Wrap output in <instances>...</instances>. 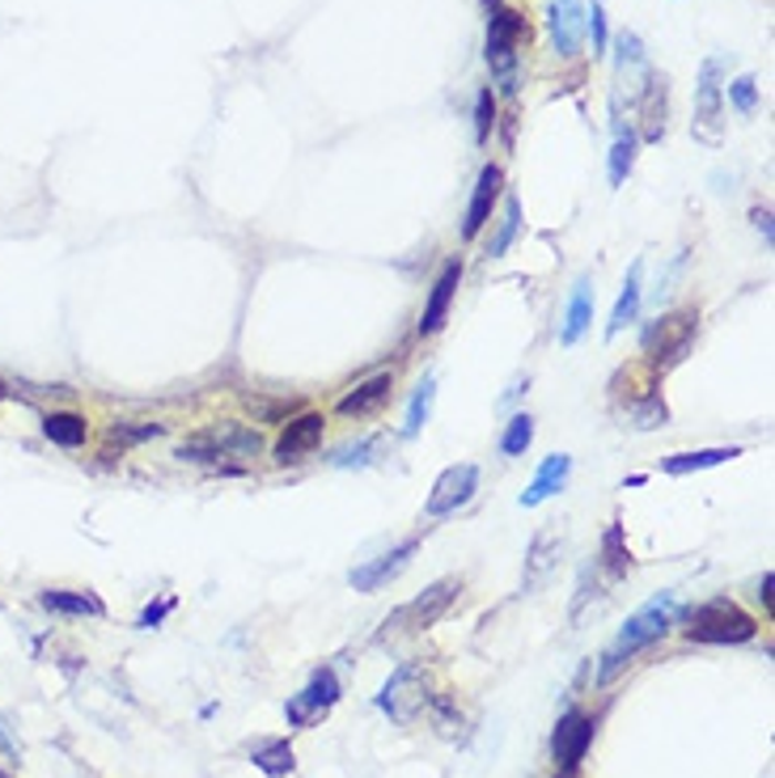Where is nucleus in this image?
I'll list each match as a JSON object with an SVG mask.
<instances>
[{
    "label": "nucleus",
    "instance_id": "f257e3e1",
    "mask_svg": "<svg viewBox=\"0 0 775 778\" xmlns=\"http://www.w3.org/2000/svg\"><path fill=\"white\" fill-rule=\"evenodd\" d=\"M674 626V592H657L653 601L644 605V610H636L628 618V626L619 631V639L606 647L602 656V668H598V682H614L619 673H623V664L640 652V647H649L657 639L665 635Z\"/></svg>",
    "mask_w": 775,
    "mask_h": 778
},
{
    "label": "nucleus",
    "instance_id": "f03ea898",
    "mask_svg": "<svg viewBox=\"0 0 775 778\" xmlns=\"http://www.w3.org/2000/svg\"><path fill=\"white\" fill-rule=\"evenodd\" d=\"M530 43V25L517 9H492L487 22V69L505 94H517V48Z\"/></svg>",
    "mask_w": 775,
    "mask_h": 778
},
{
    "label": "nucleus",
    "instance_id": "7ed1b4c3",
    "mask_svg": "<svg viewBox=\"0 0 775 778\" xmlns=\"http://www.w3.org/2000/svg\"><path fill=\"white\" fill-rule=\"evenodd\" d=\"M686 639L691 643H751L758 635V622L742 605H733L728 597H716L686 618Z\"/></svg>",
    "mask_w": 775,
    "mask_h": 778
},
{
    "label": "nucleus",
    "instance_id": "20e7f679",
    "mask_svg": "<svg viewBox=\"0 0 775 778\" xmlns=\"http://www.w3.org/2000/svg\"><path fill=\"white\" fill-rule=\"evenodd\" d=\"M264 453V436L255 427L242 424H220V427H204L187 436L178 445V457L183 461H217V457H259Z\"/></svg>",
    "mask_w": 775,
    "mask_h": 778
},
{
    "label": "nucleus",
    "instance_id": "39448f33",
    "mask_svg": "<svg viewBox=\"0 0 775 778\" xmlns=\"http://www.w3.org/2000/svg\"><path fill=\"white\" fill-rule=\"evenodd\" d=\"M695 141L716 144L725 141V81H721V60H703L700 81H695V118H691Z\"/></svg>",
    "mask_w": 775,
    "mask_h": 778
},
{
    "label": "nucleus",
    "instance_id": "423d86ee",
    "mask_svg": "<svg viewBox=\"0 0 775 778\" xmlns=\"http://www.w3.org/2000/svg\"><path fill=\"white\" fill-rule=\"evenodd\" d=\"M695 326H700V313H695V309H679V313L657 318V326L644 334V352H649V364H653L657 373L674 369L682 355L691 352Z\"/></svg>",
    "mask_w": 775,
    "mask_h": 778
},
{
    "label": "nucleus",
    "instance_id": "0eeeda50",
    "mask_svg": "<svg viewBox=\"0 0 775 778\" xmlns=\"http://www.w3.org/2000/svg\"><path fill=\"white\" fill-rule=\"evenodd\" d=\"M458 592H462V580H454V575L436 580V584H428V589L415 597L412 605H403L394 618H386V631H394V626H407V631H428V626H436V622L445 618V610L454 605V597H458Z\"/></svg>",
    "mask_w": 775,
    "mask_h": 778
},
{
    "label": "nucleus",
    "instance_id": "6e6552de",
    "mask_svg": "<svg viewBox=\"0 0 775 778\" xmlns=\"http://www.w3.org/2000/svg\"><path fill=\"white\" fill-rule=\"evenodd\" d=\"M424 703H428V694H424V668L420 664H403L378 694V707L386 710L394 724H412L424 710Z\"/></svg>",
    "mask_w": 775,
    "mask_h": 778
},
{
    "label": "nucleus",
    "instance_id": "1a4fd4ad",
    "mask_svg": "<svg viewBox=\"0 0 775 778\" xmlns=\"http://www.w3.org/2000/svg\"><path fill=\"white\" fill-rule=\"evenodd\" d=\"M340 703V677L331 673V668H318L314 677H310V685L301 689V694H292L289 707H285V715H289L292 728H306V724H314L322 710H331Z\"/></svg>",
    "mask_w": 775,
    "mask_h": 778
},
{
    "label": "nucleus",
    "instance_id": "9d476101",
    "mask_svg": "<svg viewBox=\"0 0 775 778\" xmlns=\"http://www.w3.org/2000/svg\"><path fill=\"white\" fill-rule=\"evenodd\" d=\"M475 487H479V470H475L471 461L450 466V470L433 483V496L424 504V512H428V517H450V512H458L462 504H471Z\"/></svg>",
    "mask_w": 775,
    "mask_h": 778
},
{
    "label": "nucleus",
    "instance_id": "9b49d317",
    "mask_svg": "<svg viewBox=\"0 0 775 778\" xmlns=\"http://www.w3.org/2000/svg\"><path fill=\"white\" fill-rule=\"evenodd\" d=\"M589 745H593V719H589L585 710H568V715L559 719L556 736H551V754H556L559 770L577 775V766L585 761Z\"/></svg>",
    "mask_w": 775,
    "mask_h": 778
},
{
    "label": "nucleus",
    "instance_id": "f8f14e48",
    "mask_svg": "<svg viewBox=\"0 0 775 778\" xmlns=\"http://www.w3.org/2000/svg\"><path fill=\"white\" fill-rule=\"evenodd\" d=\"M547 30H551V43H556L559 60H577L585 39L581 0H547Z\"/></svg>",
    "mask_w": 775,
    "mask_h": 778
},
{
    "label": "nucleus",
    "instance_id": "ddd939ff",
    "mask_svg": "<svg viewBox=\"0 0 775 778\" xmlns=\"http://www.w3.org/2000/svg\"><path fill=\"white\" fill-rule=\"evenodd\" d=\"M420 550V542L415 538H407V542H399L390 554H382V559H373V563H364L352 571V589L356 592H378L382 584H390V580H399L403 571H407V563H412V554Z\"/></svg>",
    "mask_w": 775,
    "mask_h": 778
},
{
    "label": "nucleus",
    "instance_id": "4468645a",
    "mask_svg": "<svg viewBox=\"0 0 775 778\" xmlns=\"http://www.w3.org/2000/svg\"><path fill=\"white\" fill-rule=\"evenodd\" d=\"M322 427H327V419L318 415V411H306V415H297V419H289V427L280 432V440H276V461H301L306 453H314L318 445H322Z\"/></svg>",
    "mask_w": 775,
    "mask_h": 778
},
{
    "label": "nucleus",
    "instance_id": "2eb2a0df",
    "mask_svg": "<svg viewBox=\"0 0 775 778\" xmlns=\"http://www.w3.org/2000/svg\"><path fill=\"white\" fill-rule=\"evenodd\" d=\"M458 283H462V262L450 259L445 267H441L433 292H428V305H424V318H420V334H436L441 326H445L450 305H454V297H458Z\"/></svg>",
    "mask_w": 775,
    "mask_h": 778
},
{
    "label": "nucleus",
    "instance_id": "dca6fc26",
    "mask_svg": "<svg viewBox=\"0 0 775 778\" xmlns=\"http://www.w3.org/2000/svg\"><path fill=\"white\" fill-rule=\"evenodd\" d=\"M500 183H505L500 166H484L479 183H475V195H471V208H466V220H462V237H466V241L479 237V229L492 220V208H496V199H500Z\"/></svg>",
    "mask_w": 775,
    "mask_h": 778
},
{
    "label": "nucleus",
    "instance_id": "f3484780",
    "mask_svg": "<svg viewBox=\"0 0 775 778\" xmlns=\"http://www.w3.org/2000/svg\"><path fill=\"white\" fill-rule=\"evenodd\" d=\"M589 326H593V280L581 276V280L572 283V297H568V313H564L559 343H564V347H577Z\"/></svg>",
    "mask_w": 775,
    "mask_h": 778
},
{
    "label": "nucleus",
    "instance_id": "a211bd4d",
    "mask_svg": "<svg viewBox=\"0 0 775 778\" xmlns=\"http://www.w3.org/2000/svg\"><path fill=\"white\" fill-rule=\"evenodd\" d=\"M640 301H644V259L631 262L628 280H623V292H619V301L610 309V326H606V339H614V334L631 326L636 322V313H640Z\"/></svg>",
    "mask_w": 775,
    "mask_h": 778
},
{
    "label": "nucleus",
    "instance_id": "6ab92c4d",
    "mask_svg": "<svg viewBox=\"0 0 775 778\" xmlns=\"http://www.w3.org/2000/svg\"><path fill=\"white\" fill-rule=\"evenodd\" d=\"M568 474H572V457H564V453H556V457H547L542 461V470L534 474V483L521 491V508H538L542 499H551L568 483Z\"/></svg>",
    "mask_w": 775,
    "mask_h": 778
},
{
    "label": "nucleus",
    "instance_id": "aec40b11",
    "mask_svg": "<svg viewBox=\"0 0 775 778\" xmlns=\"http://www.w3.org/2000/svg\"><path fill=\"white\" fill-rule=\"evenodd\" d=\"M390 390H394V377L390 373H378V377L361 381L352 394H343L340 398V415H373V411H382L390 398Z\"/></svg>",
    "mask_w": 775,
    "mask_h": 778
},
{
    "label": "nucleus",
    "instance_id": "412c9836",
    "mask_svg": "<svg viewBox=\"0 0 775 778\" xmlns=\"http://www.w3.org/2000/svg\"><path fill=\"white\" fill-rule=\"evenodd\" d=\"M556 559H559V533L556 529H542V533L530 542V554H526V575H521L526 592H534L547 575H551Z\"/></svg>",
    "mask_w": 775,
    "mask_h": 778
},
{
    "label": "nucleus",
    "instance_id": "4be33fe9",
    "mask_svg": "<svg viewBox=\"0 0 775 778\" xmlns=\"http://www.w3.org/2000/svg\"><path fill=\"white\" fill-rule=\"evenodd\" d=\"M39 605L51 613H69V618H102L106 605H102V597L94 592H76V589H48L39 597Z\"/></svg>",
    "mask_w": 775,
    "mask_h": 778
},
{
    "label": "nucleus",
    "instance_id": "5701e85b",
    "mask_svg": "<svg viewBox=\"0 0 775 778\" xmlns=\"http://www.w3.org/2000/svg\"><path fill=\"white\" fill-rule=\"evenodd\" d=\"M43 436L60 448H81L90 440V424L76 411H51V415H43Z\"/></svg>",
    "mask_w": 775,
    "mask_h": 778
},
{
    "label": "nucleus",
    "instance_id": "b1692460",
    "mask_svg": "<svg viewBox=\"0 0 775 778\" xmlns=\"http://www.w3.org/2000/svg\"><path fill=\"white\" fill-rule=\"evenodd\" d=\"M665 76L661 72H644V141H661L665 136Z\"/></svg>",
    "mask_w": 775,
    "mask_h": 778
},
{
    "label": "nucleus",
    "instance_id": "393cba45",
    "mask_svg": "<svg viewBox=\"0 0 775 778\" xmlns=\"http://www.w3.org/2000/svg\"><path fill=\"white\" fill-rule=\"evenodd\" d=\"M733 457H742V448H700V453H679V457H665V474H695L707 470V466H725Z\"/></svg>",
    "mask_w": 775,
    "mask_h": 778
},
{
    "label": "nucleus",
    "instance_id": "a878e982",
    "mask_svg": "<svg viewBox=\"0 0 775 778\" xmlns=\"http://www.w3.org/2000/svg\"><path fill=\"white\" fill-rule=\"evenodd\" d=\"M250 761H255V766H259L267 778H285V775H292V766H297V754H292L289 740H264V745H255Z\"/></svg>",
    "mask_w": 775,
    "mask_h": 778
},
{
    "label": "nucleus",
    "instance_id": "bb28decb",
    "mask_svg": "<svg viewBox=\"0 0 775 778\" xmlns=\"http://www.w3.org/2000/svg\"><path fill=\"white\" fill-rule=\"evenodd\" d=\"M602 567L610 580L628 575V567H631V550L623 546V525H619V520L606 529V538H602Z\"/></svg>",
    "mask_w": 775,
    "mask_h": 778
},
{
    "label": "nucleus",
    "instance_id": "cd10ccee",
    "mask_svg": "<svg viewBox=\"0 0 775 778\" xmlns=\"http://www.w3.org/2000/svg\"><path fill=\"white\" fill-rule=\"evenodd\" d=\"M631 166H636V132H614V148H610V187H623L628 183Z\"/></svg>",
    "mask_w": 775,
    "mask_h": 778
},
{
    "label": "nucleus",
    "instance_id": "c85d7f7f",
    "mask_svg": "<svg viewBox=\"0 0 775 778\" xmlns=\"http://www.w3.org/2000/svg\"><path fill=\"white\" fill-rule=\"evenodd\" d=\"M534 445V419L530 415H513L500 436V453L505 457H526V448Z\"/></svg>",
    "mask_w": 775,
    "mask_h": 778
},
{
    "label": "nucleus",
    "instance_id": "c756f323",
    "mask_svg": "<svg viewBox=\"0 0 775 778\" xmlns=\"http://www.w3.org/2000/svg\"><path fill=\"white\" fill-rule=\"evenodd\" d=\"M517 229H521V204H517V199H505V216H500V229H496V237L487 241V255H492V259H500V255L513 246Z\"/></svg>",
    "mask_w": 775,
    "mask_h": 778
},
{
    "label": "nucleus",
    "instance_id": "7c9ffc66",
    "mask_svg": "<svg viewBox=\"0 0 775 778\" xmlns=\"http://www.w3.org/2000/svg\"><path fill=\"white\" fill-rule=\"evenodd\" d=\"M433 398H436V377H424L420 381V390H415V398H412V406H407V436H415L420 427L428 424V415H433Z\"/></svg>",
    "mask_w": 775,
    "mask_h": 778
},
{
    "label": "nucleus",
    "instance_id": "2f4dec72",
    "mask_svg": "<svg viewBox=\"0 0 775 778\" xmlns=\"http://www.w3.org/2000/svg\"><path fill=\"white\" fill-rule=\"evenodd\" d=\"M665 424H670V406L661 402V394H649L644 402H636V406H631V427L653 432V427H665Z\"/></svg>",
    "mask_w": 775,
    "mask_h": 778
},
{
    "label": "nucleus",
    "instance_id": "473e14b6",
    "mask_svg": "<svg viewBox=\"0 0 775 778\" xmlns=\"http://www.w3.org/2000/svg\"><path fill=\"white\" fill-rule=\"evenodd\" d=\"M492 127H496V97H492V90H479V97H475V141L487 144Z\"/></svg>",
    "mask_w": 775,
    "mask_h": 778
},
{
    "label": "nucleus",
    "instance_id": "72a5a7b5",
    "mask_svg": "<svg viewBox=\"0 0 775 778\" xmlns=\"http://www.w3.org/2000/svg\"><path fill=\"white\" fill-rule=\"evenodd\" d=\"M728 102H733L742 115H754V106H758V81H754V76H737V81L728 85Z\"/></svg>",
    "mask_w": 775,
    "mask_h": 778
},
{
    "label": "nucleus",
    "instance_id": "f704fd0d",
    "mask_svg": "<svg viewBox=\"0 0 775 778\" xmlns=\"http://www.w3.org/2000/svg\"><path fill=\"white\" fill-rule=\"evenodd\" d=\"M614 51H619V64L623 69H644V43H640V34H631V30H623L619 39H614Z\"/></svg>",
    "mask_w": 775,
    "mask_h": 778
},
{
    "label": "nucleus",
    "instance_id": "c9c22d12",
    "mask_svg": "<svg viewBox=\"0 0 775 778\" xmlns=\"http://www.w3.org/2000/svg\"><path fill=\"white\" fill-rule=\"evenodd\" d=\"M585 30L593 34V51L602 55L606 43H610V34H606V9H602V4H598V0H593V4L585 9Z\"/></svg>",
    "mask_w": 775,
    "mask_h": 778
},
{
    "label": "nucleus",
    "instance_id": "e433bc0d",
    "mask_svg": "<svg viewBox=\"0 0 775 778\" xmlns=\"http://www.w3.org/2000/svg\"><path fill=\"white\" fill-rule=\"evenodd\" d=\"M378 448V440L369 436V440H361V445H348L335 453V466H361V461H369V453Z\"/></svg>",
    "mask_w": 775,
    "mask_h": 778
},
{
    "label": "nucleus",
    "instance_id": "4c0bfd02",
    "mask_svg": "<svg viewBox=\"0 0 775 778\" xmlns=\"http://www.w3.org/2000/svg\"><path fill=\"white\" fill-rule=\"evenodd\" d=\"M174 610V601H162V605H148L145 613H141V622H136V626H141V631H153V626H157V622H162V618H166V613Z\"/></svg>",
    "mask_w": 775,
    "mask_h": 778
},
{
    "label": "nucleus",
    "instance_id": "58836bf2",
    "mask_svg": "<svg viewBox=\"0 0 775 778\" xmlns=\"http://www.w3.org/2000/svg\"><path fill=\"white\" fill-rule=\"evenodd\" d=\"M145 436H162V427H115L111 440H145Z\"/></svg>",
    "mask_w": 775,
    "mask_h": 778
},
{
    "label": "nucleus",
    "instance_id": "ea45409f",
    "mask_svg": "<svg viewBox=\"0 0 775 778\" xmlns=\"http://www.w3.org/2000/svg\"><path fill=\"white\" fill-rule=\"evenodd\" d=\"M754 229L772 241V212H767V208H754Z\"/></svg>",
    "mask_w": 775,
    "mask_h": 778
},
{
    "label": "nucleus",
    "instance_id": "a19ab883",
    "mask_svg": "<svg viewBox=\"0 0 775 778\" xmlns=\"http://www.w3.org/2000/svg\"><path fill=\"white\" fill-rule=\"evenodd\" d=\"M772 584H775V575L772 571H763V584H758V601H763V610H772Z\"/></svg>",
    "mask_w": 775,
    "mask_h": 778
},
{
    "label": "nucleus",
    "instance_id": "79ce46f5",
    "mask_svg": "<svg viewBox=\"0 0 775 778\" xmlns=\"http://www.w3.org/2000/svg\"><path fill=\"white\" fill-rule=\"evenodd\" d=\"M484 4H487V9H500V0H484Z\"/></svg>",
    "mask_w": 775,
    "mask_h": 778
},
{
    "label": "nucleus",
    "instance_id": "37998d69",
    "mask_svg": "<svg viewBox=\"0 0 775 778\" xmlns=\"http://www.w3.org/2000/svg\"><path fill=\"white\" fill-rule=\"evenodd\" d=\"M0 778H9V775H4V770H0Z\"/></svg>",
    "mask_w": 775,
    "mask_h": 778
}]
</instances>
